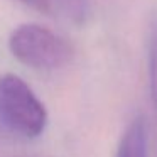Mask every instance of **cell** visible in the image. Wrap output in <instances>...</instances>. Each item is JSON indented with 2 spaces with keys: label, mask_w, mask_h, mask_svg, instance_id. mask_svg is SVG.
Returning a JSON list of instances; mask_svg holds the SVG:
<instances>
[{
  "label": "cell",
  "mask_w": 157,
  "mask_h": 157,
  "mask_svg": "<svg viewBox=\"0 0 157 157\" xmlns=\"http://www.w3.org/2000/svg\"><path fill=\"white\" fill-rule=\"evenodd\" d=\"M149 90L150 100L157 108V19L152 24L149 37Z\"/></svg>",
  "instance_id": "5"
},
{
  "label": "cell",
  "mask_w": 157,
  "mask_h": 157,
  "mask_svg": "<svg viewBox=\"0 0 157 157\" xmlns=\"http://www.w3.org/2000/svg\"><path fill=\"white\" fill-rule=\"evenodd\" d=\"M12 56L32 69H59L73 59V48L64 37L41 24H22L9 37Z\"/></svg>",
  "instance_id": "2"
},
{
  "label": "cell",
  "mask_w": 157,
  "mask_h": 157,
  "mask_svg": "<svg viewBox=\"0 0 157 157\" xmlns=\"http://www.w3.org/2000/svg\"><path fill=\"white\" fill-rule=\"evenodd\" d=\"M0 122L24 139H36L46 130L48 110L32 88L17 75L0 78Z\"/></svg>",
  "instance_id": "1"
},
{
  "label": "cell",
  "mask_w": 157,
  "mask_h": 157,
  "mask_svg": "<svg viewBox=\"0 0 157 157\" xmlns=\"http://www.w3.org/2000/svg\"><path fill=\"white\" fill-rule=\"evenodd\" d=\"M117 157H147V135L142 118H135L127 127L120 140Z\"/></svg>",
  "instance_id": "3"
},
{
  "label": "cell",
  "mask_w": 157,
  "mask_h": 157,
  "mask_svg": "<svg viewBox=\"0 0 157 157\" xmlns=\"http://www.w3.org/2000/svg\"><path fill=\"white\" fill-rule=\"evenodd\" d=\"M51 12H58L68 22L81 25L88 17V0H49Z\"/></svg>",
  "instance_id": "4"
},
{
  "label": "cell",
  "mask_w": 157,
  "mask_h": 157,
  "mask_svg": "<svg viewBox=\"0 0 157 157\" xmlns=\"http://www.w3.org/2000/svg\"><path fill=\"white\" fill-rule=\"evenodd\" d=\"M25 5H31L32 9L44 14H51V7H49V0H21Z\"/></svg>",
  "instance_id": "6"
}]
</instances>
